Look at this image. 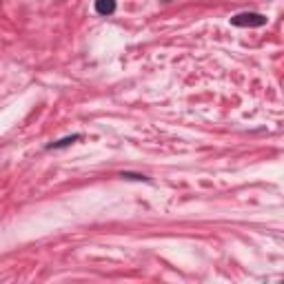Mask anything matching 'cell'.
<instances>
[{"label":"cell","mask_w":284,"mask_h":284,"mask_svg":"<svg viewBox=\"0 0 284 284\" xmlns=\"http://www.w3.org/2000/svg\"><path fill=\"white\" fill-rule=\"evenodd\" d=\"M231 22L235 27H262L267 22V18L260 14H240V16L231 18Z\"/></svg>","instance_id":"6da1fadb"},{"label":"cell","mask_w":284,"mask_h":284,"mask_svg":"<svg viewBox=\"0 0 284 284\" xmlns=\"http://www.w3.org/2000/svg\"><path fill=\"white\" fill-rule=\"evenodd\" d=\"M96 11L102 16H109L116 11V0H96Z\"/></svg>","instance_id":"7a4b0ae2"}]
</instances>
